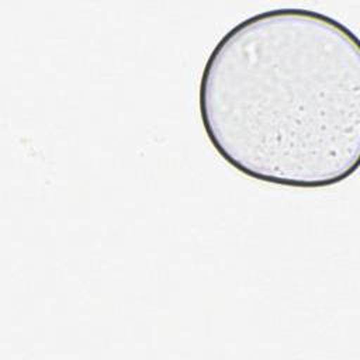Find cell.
I'll use <instances>...</instances> for the list:
<instances>
[{
	"label": "cell",
	"instance_id": "1",
	"mask_svg": "<svg viewBox=\"0 0 360 360\" xmlns=\"http://www.w3.org/2000/svg\"><path fill=\"white\" fill-rule=\"evenodd\" d=\"M198 112L236 172L291 188L336 186L360 165V41L307 8L248 17L210 52Z\"/></svg>",
	"mask_w": 360,
	"mask_h": 360
}]
</instances>
